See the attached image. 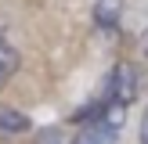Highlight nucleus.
Listing matches in <instances>:
<instances>
[{
  "mask_svg": "<svg viewBox=\"0 0 148 144\" xmlns=\"http://www.w3.org/2000/svg\"><path fill=\"white\" fill-rule=\"evenodd\" d=\"M130 105H108V101H94L87 112H79V130L69 144H116L119 141L123 119H127Z\"/></svg>",
  "mask_w": 148,
  "mask_h": 144,
  "instance_id": "f257e3e1",
  "label": "nucleus"
},
{
  "mask_svg": "<svg viewBox=\"0 0 148 144\" xmlns=\"http://www.w3.org/2000/svg\"><path fill=\"white\" fill-rule=\"evenodd\" d=\"M141 94V76L134 72V65H116L112 76L105 83V94L98 101H108V105H134V97Z\"/></svg>",
  "mask_w": 148,
  "mask_h": 144,
  "instance_id": "f03ea898",
  "label": "nucleus"
},
{
  "mask_svg": "<svg viewBox=\"0 0 148 144\" xmlns=\"http://www.w3.org/2000/svg\"><path fill=\"white\" fill-rule=\"evenodd\" d=\"M14 69H18V50H14V47H11V40L0 33V90H4L7 79L14 76Z\"/></svg>",
  "mask_w": 148,
  "mask_h": 144,
  "instance_id": "7ed1b4c3",
  "label": "nucleus"
},
{
  "mask_svg": "<svg viewBox=\"0 0 148 144\" xmlns=\"http://www.w3.org/2000/svg\"><path fill=\"white\" fill-rule=\"evenodd\" d=\"M0 130H4V133H25V130H29V119H25L22 112L0 108Z\"/></svg>",
  "mask_w": 148,
  "mask_h": 144,
  "instance_id": "20e7f679",
  "label": "nucleus"
},
{
  "mask_svg": "<svg viewBox=\"0 0 148 144\" xmlns=\"http://www.w3.org/2000/svg\"><path fill=\"white\" fill-rule=\"evenodd\" d=\"M119 4H123V0H101V4H98V22H101V25H116Z\"/></svg>",
  "mask_w": 148,
  "mask_h": 144,
  "instance_id": "39448f33",
  "label": "nucleus"
},
{
  "mask_svg": "<svg viewBox=\"0 0 148 144\" xmlns=\"http://www.w3.org/2000/svg\"><path fill=\"white\" fill-rule=\"evenodd\" d=\"M141 144H148V108H145V115H141Z\"/></svg>",
  "mask_w": 148,
  "mask_h": 144,
  "instance_id": "423d86ee",
  "label": "nucleus"
},
{
  "mask_svg": "<svg viewBox=\"0 0 148 144\" xmlns=\"http://www.w3.org/2000/svg\"><path fill=\"white\" fill-rule=\"evenodd\" d=\"M141 50H145V54H148V29H145V33H141Z\"/></svg>",
  "mask_w": 148,
  "mask_h": 144,
  "instance_id": "0eeeda50",
  "label": "nucleus"
}]
</instances>
